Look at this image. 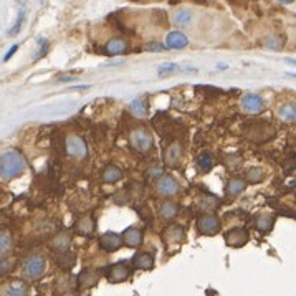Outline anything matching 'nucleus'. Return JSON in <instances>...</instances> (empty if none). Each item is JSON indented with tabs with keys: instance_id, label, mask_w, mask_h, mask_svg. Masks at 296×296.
I'll return each instance as SVG.
<instances>
[{
	"instance_id": "nucleus-1",
	"label": "nucleus",
	"mask_w": 296,
	"mask_h": 296,
	"mask_svg": "<svg viewBox=\"0 0 296 296\" xmlns=\"http://www.w3.org/2000/svg\"><path fill=\"white\" fill-rule=\"evenodd\" d=\"M27 167L25 157L18 151H5L0 154V177L5 180L17 179Z\"/></svg>"
},
{
	"instance_id": "nucleus-2",
	"label": "nucleus",
	"mask_w": 296,
	"mask_h": 296,
	"mask_svg": "<svg viewBox=\"0 0 296 296\" xmlns=\"http://www.w3.org/2000/svg\"><path fill=\"white\" fill-rule=\"evenodd\" d=\"M45 271H47V260L43 255H40V253H32V255H28L24 260L22 263L24 278L37 281L43 277Z\"/></svg>"
},
{
	"instance_id": "nucleus-3",
	"label": "nucleus",
	"mask_w": 296,
	"mask_h": 296,
	"mask_svg": "<svg viewBox=\"0 0 296 296\" xmlns=\"http://www.w3.org/2000/svg\"><path fill=\"white\" fill-rule=\"evenodd\" d=\"M152 134L146 128H134L129 132V144L138 152H147L152 147Z\"/></svg>"
},
{
	"instance_id": "nucleus-4",
	"label": "nucleus",
	"mask_w": 296,
	"mask_h": 296,
	"mask_svg": "<svg viewBox=\"0 0 296 296\" xmlns=\"http://www.w3.org/2000/svg\"><path fill=\"white\" fill-rule=\"evenodd\" d=\"M65 149L70 157L76 161H84L88 157V144L81 136L70 134L65 141Z\"/></svg>"
},
{
	"instance_id": "nucleus-5",
	"label": "nucleus",
	"mask_w": 296,
	"mask_h": 296,
	"mask_svg": "<svg viewBox=\"0 0 296 296\" xmlns=\"http://www.w3.org/2000/svg\"><path fill=\"white\" fill-rule=\"evenodd\" d=\"M240 108L246 115H260L265 109V101L258 93H246L240 100Z\"/></svg>"
},
{
	"instance_id": "nucleus-6",
	"label": "nucleus",
	"mask_w": 296,
	"mask_h": 296,
	"mask_svg": "<svg viewBox=\"0 0 296 296\" xmlns=\"http://www.w3.org/2000/svg\"><path fill=\"white\" fill-rule=\"evenodd\" d=\"M156 190L161 197H172L179 192V182L175 180L172 175L162 174L156 180Z\"/></svg>"
},
{
	"instance_id": "nucleus-7",
	"label": "nucleus",
	"mask_w": 296,
	"mask_h": 296,
	"mask_svg": "<svg viewBox=\"0 0 296 296\" xmlns=\"http://www.w3.org/2000/svg\"><path fill=\"white\" fill-rule=\"evenodd\" d=\"M197 229L202 235H215L220 232V218L214 214H206L199 218Z\"/></svg>"
},
{
	"instance_id": "nucleus-8",
	"label": "nucleus",
	"mask_w": 296,
	"mask_h": 296,
	"mask_svg": "<svg viewBox=\"0 0 296 296\" xmlns=\"http://www.w3.org/2000/svg\"><path fill=\"white\" fill-rule=\"evenodd\" d=\"M123 235L116 232H104L100 237V248L104 252H116L123 246Z\"/></svg>"
},
{
	"instance_id": "nucleus-9",
	"label": "nucleus",
	"mask_w": 296,
	"mask_h": 296,
	"mask_svg": "<svg viewBox=\"0 0 296 296\" xmlns=\"http://www.w3.org/2000/svg\"><path fill=\"white\" fill-rule=\"evenodd\" d=\"M189 45V37L180 30H172L166 37V48L169 50H182Z\"/></svg>"
},
{
	"instance_id": "nucleus-10",
	"label": "nucleus",
	"mask_w": 296,
	"mask_h": 296,
	"mask_svg": "<svg viewBox=\"0 0 296 296\" xmlns=\"http://www.w3.org/2000/svg\"><path fill=\"white\" fill-rule=\"evenodd\" d=\"M182 154H184L182 144L179 143V141H174V143L167 146L166 154H164V162L169 167H177L180 159H182Z\"/></svg>"
},
{
	"instance_id": "nucleus-11",
	"label": "nucleus",
	"mask_w": 296,
	"mask_h": 296,
	"mask_svg": "<svg viewBox=\"0 0 296 296\" xmlns=\"http://www.w3.org/2000/svg\"><path fill=\"white\" fill-rule=\"evenodd\" d=\"M131 275V268L126 262H119L116 265H112L109 271H108V280L111 283H121V281H126Z\"/></svg>"
},
{
	"instance_id": "nucleus-12",
	"label": "nucleus",
	"mask_w": 296,
	"mask_h": 296,
	"mask_svg": "<svg viewBox=\"0 0 296 296\" xmlns=\"http://www.w3.org/2000/svg\"><path fill=\"white\" fill-rule=\"evenodd\" d=\"M0 296H28V288L25 281L13 280L0 288Z\"/></svg>"
},
{
	"instance_id": "nucleus-13",
	"label": "nucleus",
	"mask_w": 296,
	"mask_h": 296,
	"mask_svg": "<svg viewBox=\"0 0 296 296\" xmlns=\"http://www.w3.org/2000/svg\"><path fill=\"white\" fill-rule=\"evenodd\" d=\"M129 50V45L128 41L121 37H115V38H109L104 45V53L109 55V56H118V55H124L128 53Z\"/></svg>"
},
{
	"instance_id": "nucleus-14",
	"label": "nucleus",
	"mask_w": 296,
	"mask_h": 296,
	"mask_svg": "<svg viewBox=\"0 0 296 296\" xmlns=\"http://www.w3.org/2000/svg\"><path fill=\"white\" fill-rule=\"evenodd\" d=\"M225 242H227V245L234 246V248H240L248 242V232L243 229H232L225 234Z\"/></svg>"
},
{
	"instance_id": "nucleus-15",
	"label": "nucleus",
	"mask_w": 296,
	"mask_h": 296,
	"mask_svg": "<svg viewBox=\"0 0 296 296\" xmlns=\"http://www.w3.org/2000/svg\"><path fill=\"white\" fill-rule=\"evenodd\" d=\"M123 242L126 246L138 248V246L143 245V232L138 227H128L123 232Z\"/></svg>"
},
{
	"instance_id": "nucleus-16",
	"label": "nucleus",
	"mask_w": 296,
	"mask_h": 296,
	"mask_svg": "<svg viewBox=\"0 0 296 296\" xmlns=\"http://www.w3.org/2000/svg\"><path fill=\"white\" fill-rule=\"evenodd\" d=\"M184 237H186L184 229H182L180 225H175V223L169 225V227H166L164 232H162V240H164L166 243H169V245L180 242Z\"/></svg>"
},
{
	"instance_id": "nucleus-17",
	"label": "nucleus",
	"mask_w": 296,
	"mask_h": 296,
	"mask_svg": "<svg viewBox=\"0 0 296 296\" xmlns=\"http://www.w3.org/2000/svg\"><path fill=\"white\" fill-rule=\"evenodd\" d=\"M121 179H123V171H121V167H118L116 164H108L103 169L101 180L104 184H116V182Z\"/></svg>"
},
{
	"instance_id": "nucleus-18",
	"label": "nucleus",
	"mask_w": 296,
	"mask_h": 296,
	"mask_svg": "<svg viewBox=\"0 0 296 296\" xmlns=\"http://www.w3.org/2000/svg\"><path fill=\"white\" fill-rule=\"evenodd\" d=\"M277 115L283 123H296V104L294 103H283L277 109Z\"/></svg>"
},
{
	"instance_id": "nucleus-19",
	"label": "nucleus",
	"mask_w": 296,
	"mask_h": 296,
	"mask_svg": "<svg viewBox=\"0 0 296 296\" xmlns=\"http://www.w3.org/2000/svg\"><path fill=\"white\" fill-rule=\"evenodd\" d=\"M179 206L174 200H164L159 206V217L164 218V220H172V218L177 215Z\"/></svg>"
},
{
	"instance_id": "nucleus-20",
	"label": "nucleus",
	"mask_w": 296,
	"mask_h": 296,
	"mask_svg": "<svg viewBox=\"0 0 296 296\" xmlns=\"http://www.w3.org/2000/svg\"><path fill=\"white\" fill-rule=\"evenodd\" d=\"M132 265L139 270H149L154 265V257L151 253H146V252L136 253V255L132 257Z\"/></svg>"
},
{
	"instance_id": "nucleus-21",
	"label": "nucleus",
	"mask_w": 296,
	"mask_h": 296,
	"mask_svg": "<svg viewBox=\"0 0 296 296\" xmlns=\"http://www.w3.org/2000/svg\"><path fill=\"white\" fill-rule=\"evenodd\" d=\"M76 232H78L80 235H84L88 237L95 232V218L91 215H84L81 217L78 222H76Z\"/></svg>"
},
{
	"instance_id": "nucleus-22",
	"label": "nucleus",
	"mask_w": 296,
	"mask_h": 296,
	"mask_svg": "<svg viewBox=\"0 0 296 296\" xmlns=\"http://www.w3.org/2000/svg\"><path fill=\"white\" fill-rule=\"evenodd\" d=\"M98 280H100V275L95 270H84L80 278H78V286L80 288H91L98 283Z\"/></svg>"
},
{
	"instance_id": "nucleus-23",
	"label": "nucleus",
	"mask_w": 296,
	"mask_h": 296,
	"mask_svg": "<svg viewBox=\"0 0 296 296\" xmlns=\"http://www.w3.org/2000/svg\"><path fill=\"white\" fill-rule=\"evenodd\" d=\"M263 47L268 48V50L280 52V50H283V47H285V38L277 33L268 35V37L263 38Z\"/></svg>"
},
{
	"instance_id": "nucleus-24",
	"label": "nucleus",
	"mask_w": 296,
	"mask_h": 296,
	"mask_svg": "<svg viewBox=\"0 0 296 296\" xmlns=\"http://www.w3.org/2000/svg\"><path fill=\"white\" fill-rule=\"evenodd\" d=\"M246 187V180L240 179V177H232L229 182H227V194L230 197H237L240 195Z\"/></svg>"
},
{
	"instance_id": "nucleus-25",
	"label": "nucleus",
	"mask_w": 296,
	"mask_h": 296,
	"mask_svg": "<svg viewBox=\"0 0 296 296\" xmlns=\"http://www.w3.org/2000/svg\"><path fill=\"white\" fill-rule=\"evenodd\" d=\"M215 164V159L210 152H202L199 157H197V167H199L200 172H209L212 171V167Z\"/></svg>"
},
{
	"instance_id": "nucleus-26",
	"label": "nucleus",
	"mask_w": 296,
	"mask_h": 296,
	"mask_svg": "<svg viewBox=\"0 0 296 296\" xmlns=\"http://www.w3.org/2000/svg\"><path fill=\"white\" fill-rule=\"evenodd\" d=\"M265 179V171L262 167H250L246 169L245 172V180L248 182V184H260V182H263Z\"/></svg>"
},
{
	"instance_id": "nucleus-27",
	"label": "nucleus",
	"mask_w": 296,
	"mask_h": 296,
	"mask_svg": "<svg viewBox=\"0 0 296 296\" xmlns=\"http://www.w3.org/2000/svg\"><path fill=\"white\" fill-rule=\"evenodd\" d=\"M13 246L12 235L7 230H0V258H4L5 255H9Z\"/></svg>"
},
{
	"instance_id": "nucleus-28",
	"label": "nucleus",
	"mask_w": 296,
	"mask_h": 296,
	"mask_svg": "<svg viewBox=\"0 0 296 296\" xmlns=\"http://www.w3.org/2000/svg\"><path fill=\"white\" fill-rule=\"evenodd\" d=\"M129 111L134 115L136 118H144L147 115V103L144 100H134L129 104Z\"/></svg>"
},
{
	"instance_id": "nucleus-29",
	"label": "nucleus",
	"mask_w": 296,
	"mask_h": 296,
	"mask_svg": "<svg viewBox=\"0 0 296 296\" xmlns=\"http://www.w3.org/2000/svg\"><path fill=\"white\" fill-rule=\"evenodd\" d=\"M257 229L260 232H268L271 230L273 227V223H275V218L270 215V214H262V215H258L257 217Z\"/></svg>"
},
{
	"instance_id": "nucleus-30",
	"label": "nucleus",
	"mask_w": 296,
	"mask_h": 296,
	"mask_svg": "<svg viewBox=\"0 0 296 296\" xmlns=\"http://www.w3.org/2000/svg\"><path fill=\"white\" fill-rule=\"evenodd\" d=\"M53 248L56 250V253H63V252H68L70 250V238L68 235L61 234L58 235L53 240Z\"/></svg>"
},
{
	"instance_id": "nucleus-31",
	"label": "nucleus",
	"mask_w": 296,
	"mask_h": 296,
	"mask_svg": "<svg viewBox=\"0 0 296 296\" xmlns=\"http://www.w3.org/2000/svg\"><path fill=\"white\" fill-rule=\"evenodd\" d=\"M58 263L61 268L65 270H70L73 268V263H75V257L72 255V252H63V253H58Z\"/></svg>"
},
{
	"instance_id": "nucleus-32",
	"label": "nucleus",
	"mask_w": 296,
	"mask_h": 296,
	"mask_svg": "<svg viewBox=\"0 0 296 296\" xmlns=\"http://www.w3.org/2000/svg\"><path fill=\"white\" fill-rule=\"evenodd\" d=\"M174 22H175V25H179V27H186V25H189L190 22H192V13L187 12V10H180L174 15Z\"/></svg>"
},
{
	"instance_id": "nucleus-33",
	"label": "nucleus",
	"mask_w": 296,
	"mask_h": 296,
	"mask_svg": "<svg viewBox=\"0 0 296 296\" xmlns=\"http://www.w3.org/2000/svg\"><path fill=\"white\" fill-rule=\"evenodd\" d=\"M25 17H27V13H25V10L22 9V10L18 12L15 24H13V27L9 30V35H10V37H13V35H17L20 30H22V25H24V22H25Z\"/></svg>"
},
{
	"instance_id": "nucleus-34",
	"label": "nucleus",
	"mask_w": 296,
	"mask_h": 296,
	"mask_svg": "<svg viewBox=\"0 0 296 296\" xmlns=\"http://www.w3.org/2000/svg\"><path fill=\"white\" fill-rule=\"evenodd\" d=\"M179 72V65L177 63H162V65L157 68V75L159 76H167L171 73Z\"/></svg>"
},
{
	"instance_id": "nucleus-35",
	"label": "nucleus",
	"mask_w": 296,
	"mask_h": 296,
	"mask_svg": "<svg viewBox=\"0 0 296 296\" xmlns=\"http://www.w3.org/2000/svg\"><path fill=\"white\" fill-rule=\"evenodd\" d=\"M218 202L215 197H206L202 202H200V207L203 209V212H210V210H214V209H217L218 207Z\"/></svg>"
},
{
	"instance_id": "nucleus-36",
	"label": "nucleus",
	"mask_w": 296,
	"mask_h": 296,
	"mask_svg": "<svg viewBox=\"0 0 296 296\" xmlns=\"http://www.w3.org/2000/svg\"><path fill=\"white\" fill-rule=\"evenodd\" d=\"M37 43L40 45V48H38V55H37V60H38V58H41V56H45L47 52H48V40L40 37V38L37 40Z\"/></svg>"
},
{
	"instance_id": "nucleus-37",
	"label": "nucleus",
	"mask_w": 296,
	"mask_h": 296,
	"mask_svg": "<svg viewBox=\"0 0 296 296\" xmlns=\"http://www.w3.org/2000/svg\"><path fill=\"white\" fill-rule=\"evenodd\" d=\"M12 268H13V266H12V262H9V260H0V275L9 273Z\"/></svg>"
},
{
	"instance_id": "nucleus-38",
	"label": "nucleus",
	"mask_w": 296,
	"mask_h": 296,
	"mask_svg": "<svg viewBox=\"0 0 296 296\" xmlns=\"http://www.w3.org/2000/svg\"><path fill=\"white\" fill-rule=\"evenodd\" d=\"M17 50H18V45H12V47H10V50L7 52V55L4 56V61H9V60L12 58V56L15 55V52H17Z\"/></svg>"
},
{
	"instance_id": "nucleus-39",
	"label": "nucleus",
	"mask_w": 296,
	"mask_h": 296,
	"mask_svg": "<svg viewBox=\"0 0 296 296\" xmlns=\"http://www.w3.org/2000/svg\"><path fill=\"white\" fill-rule=\"evenodd\" d=\"M162 172H164V169H162L161 166H156V167L149 169V174H151V175H156V177H161Z\"/></svg>"
},
{
	"instance_id": "nucleus-40",
	"label": "nucleus",
	"mask_w": 296,
	"mask_h": 296,
	"mask_svg": "<svg viewBox=\"0 0 296 296\" xmlns=\"http://www.w3.org/2000/svg\"><path fill=\"white\" fill-rule=\"evenodd\" d=\"M146 48H147V50H154V52H159V50H164V45H159V43H152V45H147Z\"/></svg>"
},
{
	"instance_id": "nucleus-41",
	"label": "nucleus",
	"mask_w": 296,
	"mask_h": 296,
	"mask_svg": "<svg viewBox=\"0 0 296 296\" xmlns=\"http://www.w3.org/2000/svg\"><path fill=\"white\" fill-rule=\"evenodd\" d=\"M76 78H73V76H61V78H58L60 83H70V81H73Z\"/></svg>"
},
{
	"instance_id": "nucleus-42",
	"label": "nucleus",
	"mask_w": 296,
	"mask_h": 296,
	"mask_svg": "<svg viewBox=\"0 0 296 296\" xmlns=\"http://www.w3.org/2000/svg\"><path fill=\"white\" fill-rule=\"evenodd\" d=\"M278 2L285 4V5H290V4H293V2H294V0H278Z\"/></svg>"
},
{
	"instance_id": "nucleus-43",
	"label": "nucleus",
	"mask_w": 296,
	"mask_h": 296,
	"mask_svg": "<svg viewBox=\"0 0 296 296\" xmlns=\"http://www.w3.org/2000/svg\"><path fill=\"white\" fill-rule=\"evenodd\" d=\"M285 61H286V63H291V65L296 66V60H293V58H285Z\"/></svg>"
},
{
	"instance_id": "nucleus-44",
	"label": "nucleus",
	"mask_w": 296,
	"mask_h": 296,
	"mask_svg": "<svg viewBox=\"0 0 296 296\" xmlns=\"http://www.w3.org/2000/svg\"><path fill=\"white\" fill-rule=\"evenodd\" d=\"M61 296H78L76 293H72V291H66V293H63Z\"/></svg>"
},
{
	"instance_id": "nucleus-45",
	"label": "nucleus",
	"mask_w": 296,
	"mask_h": 296,
	"mask_svg": "<svg viewBox=\"0 0 296 296\" xmlns=\"http://www.w3.org/2000/svg\"><path fill=\"white\" fill-rule=\"evenodd\" d=\"M218 68H220V70H227V65H225V63H218Z\"/></svg>"
},
{
	"instance_id": "nucleus-46",
	"label": "nucleus",
	"mask_w": 296,
	"mask_h": 296,
	"mask_svg": "<svg viewBox=\"0 0 296 296\" xmlns=\"http://www.w3.org/2000/svg\"><path fill=\"white\" fill-rule=\"evenodd\" d=\"M195 4H207V0H194Z\"/></svg>"
},
{
	"instance_id": "nucleus-47",
	"label": "nucleus",
	"mask_w": 296,
	"mask_h": 296,
	"mask_svg": "<svg viewBox=\"0 0 296 296\" xmlns=\"http://www.w3.org/2000/svg\"><path fill=\"white\" fill-rule=\"evenodd\" d=\"M288 76H291V78H296V73H286Z\"/></svg>"
},
{
	"instance_id": "nucleus-48",
	"label": "nucleus",
	"mask_w": 296,
	"mask_h": 296,
	"mask_svg": "<svg viewBox=\"0 0 296 296\" xmlns=\"http://www.w3.org/2000/svg\"><path fill=\"white\" fill-rule=\"evenodd\" d=\"M40 2H41V4H43V2H45V0H40Z\"/></svg>"
}]
</instances>
